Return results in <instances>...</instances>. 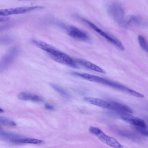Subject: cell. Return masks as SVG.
Masks as SVG:
<instances>
[{
  "label": "cell",
  "instance_id": "19",
  "mask_svg": "<svg viewBox=\"0 0 148 148\" xmlns=\"http://www.w3.org/2000/svg\"><path fill=\"white\" fill-rule=\"evenodd\" d=\"M0 121L2 124L8 126H13L16 125V123L13 121L3 117H0Z\"/></svg>",
  "mask_w": 148,
  "mask_h": 148
},
{
  "label": "cell",
  "instance_id": "5",
  "mask_svg": "<svg viewBox=\"0 0 148 148\" xmlns=\"http://www.w3.org/2000/svg\"><path fill=\"white\" fill-rule=\"evenodd\" d=\"M18 52L17 48H13L2 57L0 64L1 72L5 70L9 67L18 56Z\"/></svg>",
  "mask_w": 148,
  "mask_h": 148
},
{
  "label": "cell",
  "instance_id": "2",
  "mask_svg": "<svg viewBox=\"0 0 148 148\" xmlns=\"http://www.w3.org/2000/svg\"><path fill=\"white\" fill-rule=\"evenodd\" d=\"M73 74L89 81L105 85L128 93L130 89L119 83L90 74L74 72Z\"/></svg>",
  "mask_w": 148,
  "mask_h": 148
},
{
  "label": "cell",
  "instance_id": "4",
  "mask_svg": "<svg viewBox=\"0 0 148 148\" xmlns=\"http://www.w3.org/2000/svg\"><path fill=\"white\" fill-rule=\"evenodd\" d=\"M85 21L91 28L103 37L108 41L121 50H124L125 48L124 46L121 42L118 39L104 32L91 22L87 20H85Z\"/></svg>",
  "mask_w": 148,
  "mask_h": 148
},
{
  "label": "cell",
  "instance_id": "20",
  "mask_svg": "<svg viewBox=\"0 0 148 148\" xmlns=\"http://www.w3.org/2000/svg\"><path fill=\"white\" fill-rule=\"evenodd\" d=\"M14 38L11 36H7L2 37L0 39V42L2 44H8L11 43Z\"/></svg>",
  "mask_w": 148,
  "mask_h": 148
},
{
  "label": "cell",
  "instance_id": "21",
  "mask_svg": "<svg viewBox=\"0 0 148 148\" xmlns=\"http://www.w3.org/2000/svg\"><path fill=\"white\" fill-rule=\"evenodd\" d=\"M135 129L140 133L145 136H148V128L134 127Z\"/></svg>",
  "mask_w": 148,
  "mask_h": 148
},
{
  "label": "cell",
  "instance_id": "13",
  "mask_svg": "<svg viewBox=\"0 0 148 148\" xmlns=\"http://www.w3.org/2000/svg\"><path fill=\"white\" fill-rule=\"evenodd\" d=\"M84 100L90 104L102 108H107L108 106L109 101L99 98L86 97Z\"/></svg>",
  "mask_w": 148,
  "mask_h": 148
},
{
  "label": "cell",
  "instance_id": "10",
  "mask_svg": "<svg viewBox=\"0 0 148 148\" xmlns=\"http://www.w3.org/2000/svg\"><path fill=\"white\" fill-rule=\"evenodd\" d=\"M107 109L122 113V114H130L133 112L132 110L129 107L116 101H109Z\"/></svg>",
  "mask_w": 148,
  "mask_h": 148
},
{
  "label": "cell",
  "instance_id": "25",
  "mask_svg": "<svg viewBox=\"0 0 148 148\" xmlns=\"http://www.w3.org/2000/svg\"></svg>",
  "mask_w": 148,
  "mask_h": 148
},
{
  "label": "cell",
  "instance_id": "9",
  "mask_svg": "<svg viewBox=\"0 0 148 148\" xmlns=\"http://www.w3.org/2000/svg\"><path fill=\"white\" fill-rule=\"evenodd\" d=\"M67 33L71 37L79 40L85 41L89 39V37L86 33L74 27H69Z\"/></svg>",
  "mask_w": 148,
  "mask_h": 148
},
{
  "label": "cell",
  "instance_id": "14",
  "mask_svg": "<svg viewBox=\"0 0 148 148\" xmlns=\"http://www.w3.org/2000/svg\"><path fill=\"white\" fill-rule=\"evenodd\" d=\"M133 24L141 26H147V23L140 17L135 15L130 16L126 22L125 25Z\"/></svg>",
  "mask_w": 148,
  "mask_h": 148
},
{
  "label": "cell",
  "instance_id": "3",
  "mask_svg": "<svg viewBox=\"0 0 148 148\" xmlns=\"http://www.w3.org/2000/svg\"><path fill=\"white\" fill-rule=\"evenodd\" d=\"M89 131L102 142L111 147L117 148L123 147L116 139L106 135L97 127L91 126L89 129Z\"/></svg>",
  "mask_w": 148,
  "mask_h": 148
},
{
  "label": "cell",
  "instance_id": "12",
  "mask_svg": "<svg viewBox=\"0 0 148 148\" xmlns=\"http://www.w3.org/2000/svg\"><path fill=\"white\" fill-rule=\"evenodd\" d=\"M17 97L19 99L23 100H32L38 102L43 101V99L39 96L26 92H20L18 94Z\"/></svg>",
  "mask_w": 148,
  "mask_h": 148
},
{
  "label": "cell",
  "instance_id": "24",
  "mask_svg": "<svg viewBox=\"0 0 148 148\" xmlns=\"http://www.w3.org/2000/svg\"><path fill=\"white\" fill-rule=\"evenodd\" d=\"M4 110L3 109H2L1 108H0V113H3L4 112Z\"/></svg>",
  "mask_w": 148,
  "mask_h": 148
},
{
  "label": "cell",
  "instance_id": "16",
  "mask_svg": "<svg viewBox=\"0 0 148 148\" xmlns=\"http://www.w3.org/2000/svg\"><path fill=\"white\" fill-rule=\"evenodd\" d=\"M0 135L1 136L11 139L19 138L20 135L15 133L8 132L3 130L1 127L0 128Z\"/></svg>",
  "mask_w": 148,
  "mask_h": 148
},
{
  "label": "cell",
  "instance_id": "11",
  "mask_svg": "<svg viewBox=\"0 0 148 148\" xmlns=\"http://www.w3.org/2000/svg\"><path fill=\"white\" fill-rule=\"evenodd\" d=\"M75 60L76 63L87 69L102 73H106L103 69L89 61L81 59H77Z\"/></svg>",
  "mask_w": 148,
  "mask_h": 148
},
{
  "label": "cell",
  "instance_id": "17",
  "mask_svg": "<svg viewBox=\"0 0 148 148\" xmlns=\"http://www.w3.org/2000/svg\"><path fill=\"white\" fill-rule=\"evenodd\" d=\"M49 85L53 89L62 95L67 97L69 96V93L58 85L53 83H50Z\"/></svg>",
  "mask_w": 148,
  "mask_h": 148
},
{
  "label": "cell",
  "instance_id": "6",
  "mask_svg": "<svg viewBox=\"0 0 148 148\" xmlns=\"http://www.w3.org/2000/svg\"><path fill=\"white\" fill-rule=\"evenodd\" d=\"M108 12L112 17L117 22L124 24L125 13L123 8L117 3L111 5L108 8Z\"/></svg>",
  "mask_w": 148,
  "mask_h": 148
},
{
  "label": "cell",
  "instance_id": "7",
  "mask_svg": "<svg viewBox=\"0 0 148 148\" xmlns=\"http://www.w3.org/2000/svg\"><path fill=\"white\" fill-rule=\"evenodd\" d=\"M43 7L41 6H23L14 8H11L1 10L0 16H6L8 15L21 14L28 12L36 9H42Z\"/></svg>",
  "mask_w": 148,
  "mask_h": 148
},
{
  "label": "cell",
  "instance_id": "15",
  "mask_svg": "<svg viewBox=\"0 0 148 148\" xmlns=\"http://www.w3.org/2000/svg\"><path fill=\"white\" fill-rule=\"evenodd\" d=\"M10 141L12 143H29L35 144H40L44 143L42 140L32 138H18L10 139Z\"/></svg>",
  "mask_w": 148,
  "mask_h": 148
},
{
  "label": "cell",
  "instance_id": "18",
  "mask_svg": "<svg viewBox=\"0 0 148 148\" xmlns=\"http://www.w3.org/2000/svg\"><path fill=\"white\" fill-rule=\"evenodd\" d=\"M138 39L141 48L148 54V44L145 38L143 36L139 35Z\"/></svg>",
  "mask_w": 148,
  "mask_h": 148
},
{
  "label": "cell",
  "instance_id": "1",
  "mask_svg": "<svg viewBox=\"0 0 148 148\" xmlns=\"http://www.w3.org/2000/svg\"><path fill=\"white\" fill-rule=\"evenodd\" d=\"M32 42L35 45L45 51L56 62L73 68H79L75 60L65 53L43 42L33 40Z\"/></svg>",
  "mask_w": 148,
  "mask_h": 148
},
{
  "label": "cell",
  "instance_id": "23",
  "mask_svg": "<svg viewBox=\"0 0 148 148\" xmlns=\"http://www.w3.org/2000/svg\"><path fill=\"white\" fill-rule=\"evenodd\" d=\"M45 107L47 110H54L55 109L54 107L50 104L46 103L45 105Z\"/></svg>",
  "mask_w": 148,
  "mask_h": 148
},
{
  "label": "cell",
  "instance_id": "8",
  "mask_svg": "<svg viewBox=\"0 0 148 148\" xmlns=\"http://www.w3.org/2000/svg\"><path fill=\"white\" fill-rule=\"evenodd\" d=\"M121 118L123 120L133 125L134 127L148 128L147 124L144 120L130 114H122Z\"/></svg>",
  "mask_w": 148,
  "mask_h": 148
},
{
  "label": "cell",
  "instance_id": "22",
  "mask_svg": "<svg viewBox=\"0 0 148 148\" xmlns=\"http://www.w3.org/2000/svg\"><path fill=\"white\" fill-rule=\"evenodd\" d=\"M129 93L132 95L138 97L143 98L144 97V96L143 94L131 89L130 90Z\"/></svg>",
  "mask_w": 148,
  "mask_h": 148
}]
</instances>
